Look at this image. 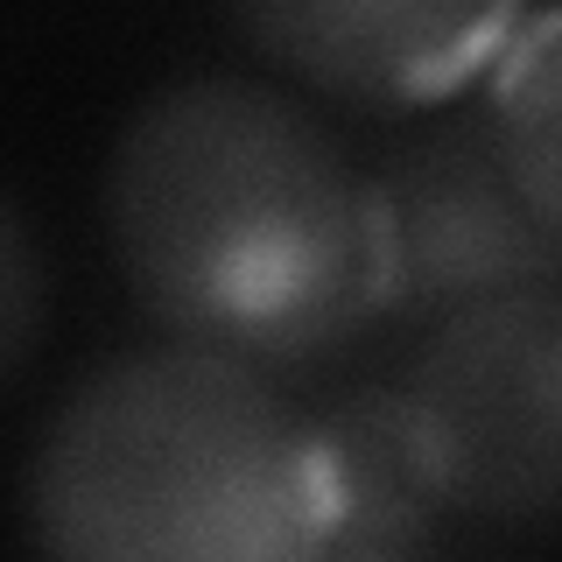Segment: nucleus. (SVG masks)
Listing matches in <instances>:
<instances>
[{
    "mask_svg": "<svg viewBox=\"0 0 562 562\" xmlns=\"http://www.w3.org/2000/svg\"><path fill=\"white\" fill-rule=\"evenodd\" d=\"M99 204L134 310L176 345L303 373L386 316L366 183L281 85H155L105 155Z\"/></svg>",
    "mask_w": 562,
    "mask_h": 562,
    "instance_id": "f257e3e1",
    "label": "nucleus"
},
{
    "mask_svg": "<svg viewBox=\"0 0 562 562\" xmlns=\"http://www.w3.org/2000/svg\"><path fill=\"white\" fill-rule=\"evenodd\" d=\"M22 527L64 562H303L324 555L316 415L268 366L134 345L35 429Z\"/></svg>",
    "mask_w": 562,
    "mask_h": 562,
    "instance_id": "f03ea898",
    "label": "nucleus"
},
{
    "mask_svg": "<svg viewBox=\"0 0 562 562\" xmlns=\"http://www.w3.org/2000/svg\"><path fill=\"white\" fill-rule=\"evenodd\" d=\"M366 218L380 310L408 324L562 281V239L527 204L492 99H457L429 127L401 134L366 176Z\"/></svg>",
    "mask_w": 562,
    "mask_h": 562,
    "instance_id": "20e7f679",
    "label": "nucleus"
},
{
    "mask_svg": "<svg viewBox=\"0 0 562 562\" xmlns=\"http://www.w3.org/2000/svg\"><path fill=\"white\" fill-rule=\"evenodd\" d=\"M492 113L527 204L562 239V8L520 22L506 57L492 64Z\"/></svg>",
    "mask_w": 562,
    "mask_h": 562,
    "instance_id": "0eeeda50",
    "label": "nucleus"
},
{
    "mask_svg": "<svg viewBox=\"0 0 562 562\" xmlns=\"http://www.w3.org/2000/svg\"><path fill=\"white\" fill-rule=\"evenodd\" d=\"M401 386L429 429L450 520L562 527V281L450 310Z\"/></svg>",
    "mask_w": 562,
    "mask_h": 562,
    "instance_id": "7ed1b4c3",
    "label": "nucleus"
},
{
    "mask_svg": "<svg viewBox=\"0 0 562 562\" xmlns=\"http://www.w3.org/2000/svg\"><path fill=\"white\" fill-rule=\"evenodd\" d=\"M527 0H233L246 43L310 92L408 113L506 57Z\"/></svg>",
    "mask_w": 562,
    "mask_h": 562,
    "instance_id": "39448f33",
    "label": "nucleus"
},
{
    "mask_svg": "<svg viewBox=\"0 0 562 562\" xmlns=\"http://www.w3.org/2000/svg\"><path fill=\"white\" fill-rule=\"evenodd\" d=\"M324 555H415L450 520L436 450L408 386H351L316 415Z\"/></svg>",
    "mask_w": 562,
    "mask_h": 562,
    "instance_id": "423d86ee",
    "label": "nucleus"
},
{
    "mask_svg": "<svg viewBox=\"0 0 562 562\" xmlns=\"http://www.w3.org/2000/svg\"><path fill=\"white\" fill-rule=\"evenodd\" d=\"M43 338V260H35V233L22 198L0 204V373L22 380Z\"/></svg>",
    "mask_w": 562,
    "mask_h": 562,
    "instance_id": "6e6552de",
    "label": "nucleus"
}]
</instances>
